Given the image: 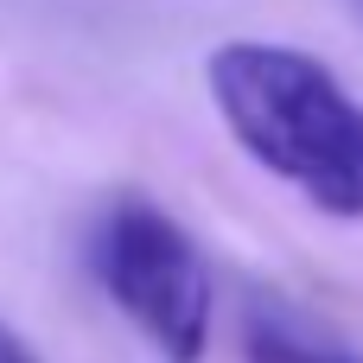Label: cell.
<instances>
[{
  "label": "cell",
  "mask_w": 363,
  "mask_h": 363,
  "mask_svg": "<svg viewBox=\"0 0 363 363\" xmlns=\"http://www.w3.org/2000/svg\"><path fill=\"white\" fill-rule=\"evenodd\" d=\"M211 102L236 147L325 217H363V102L332 64L274 38H230L204 57Z\"/></svg>",
  "instance_id": "6da1fadb"
},
{
  "label": "cell",
  "mask_w": 363,
  "mask_h": 363,
  "mask_svg": "<svg viewBox=\"0 0 363 363\" xmlns=\"http://www.w3.org/2000/svg\"><path fill=\"white\" fill-rule=\"evenodd\" d=\"M89 274L96 287L140 325V338L166 363H198L211 345L217 287L211 262L191 242V230L160 211L147 191H115L89 223Z\"/></svg>",
  "instance_id": "7a4b0ae2"
},
{
  "label": "cell",
  "mask_w": 363,
  "mask_h": 363,
  "mask_svg": "<svg viewBox=\"0 0 363 363\" xmlns=\"http://www.w3.org/2000/svg\"><path fill=\"white\" fill-rule=\"evenodd\" d=\"M242 357L249 363H363L357 351H345L332 338H313L281 306H249V319H242Z\"/></svg>",
  "instance_id": "3957f363"
},
{
  "label": "cell",
  "mask_w": 363,
  "mask_h": 363,
  "mask_svg": "<svg viewBox=\"0 0 363 363\" xmlns=\"http://www.w3.org/2000/svg\"><path fill=\"white\" fill-rule=\"evenodd\" d=\"M0 363H38V357L26 351V338H19V332H6V325H0Z\"/></svg>",
  "instance_id": "277c9868"
},
{
  "label": "cell",
  "mask_w": 363,
  "mask_h": 363,
  "mask_svg": "<svg viewBox=\"0 0 363 363\" xmlns=\"http://www.w3.org/2000/svg\"><path fill=\"white\" fill-rule=\"evenodd\" d=\"M357 13H363V0H357Z\"/></svg>",
  "instance_id": "5b68a950"
}]
</instances>
